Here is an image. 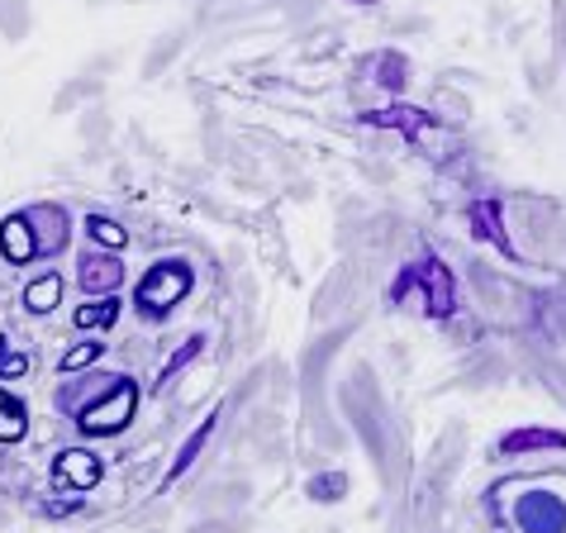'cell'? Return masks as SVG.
<instances>
[{"label":"cell","mask_w":566,"mask_h":533,"mask_svg":"<svg viewBox=\"0 0 566 533\" xmlns=\"http://www.w3.org/2000/svg\"><path fill=\"white\" fill-rule=\"evenodd\" d=\"M371 124H386V129L419 134V129H429V124H433V115H423V109H410V105H396V109H381V115H371Z\"/></svg>","instance_id":"cell-18"},{"label":"cell","mask_w":566,"mask_h":533,"mask_svg":"<svg viewBox=\"0 0 566 533\" xmlns=\"http://www.w3.org/2000/svg\"><path fill=\"white\" fill-rule=\"evenodd\" d=\"M115 382H119L115 372H86V376H76V382H62V386H57V410H67V415L86 410V405L101 400Z\"/></svg>","instance_id":"cell-8"},{"label":"cell","mask_w":566,"mask_h":533,"mask_svg":"<svg viewBox=\"0 0 566 533\" xmlns=\"http://www.w3.org/2000/svg\"><path fill=\"white\" fill-rule=\"evenodd\" d=\"M29 224H34V239H39V258H57L62 248L72 239V215L53 206V200H39V206H29Z\"/></svg>","instance_id":"cell-5"},{"label":"cell","mask_w":566,"mask_h":533,"mask_svg":"<svg viewBox=\"0 0 566 533\" xmlns=\"http://www.w3.org/2000/svg\"><path fill=\"white\" fill-rule=\"evenodd\" d=\"M24 367H29V357H24V353H10L6 343H0V382H6V376H14V372L24 376Z\"/></svg>","instance_id":"cell-24"},{"label":"cell","mask_w":566,"mask_h":533,"mask_svg":"<svg viewBox=\"0 0 566 533\" xmlns=\"http://www.w3.org/2000/svg\"><path fill=\"white\" fill-rule=\"evenodd\" d=\"M348 6H381V0H348Z\"/></svg>","instance_id":"cell-27"},{"label":"cell","mask_w":566,"mask_h":533,"mask_svg":"<svg viewBox=\"0 0 566 533\" xmlns=\"http://www.w3.org/2000/svg\"><path fill=\"white\" fill-rule=\"evenodd\" d=\"M57 301H62V276L57 272H43V276H34L24 286V310L29 315H49V310H57Z\"/></svg>","instance_id":"cell-14"},{"label":"cell","mask_w":566,"mask_h":533,"mask_svg":"<svg viewBox=\"0 0 566 533\" xmlns=\"http://www.w3.org/2000/svg\"><path fill=\"white\" fill-rule=\"evenodd\" d=\"M76 281H82L86 295H115L124 286V262H119V253H109V248L91 243L86 253L76 258Z\"/></svg>","instance_id":"cell-4"},{"label":"cell","mask_w":566,"mask_h":533,"mask_svg":"<svg viewBox=\"0 0 566 533\" xmlns=\"http://www.w3.org/2000/svg\"><path fill=\"white\" fill-rule=\"evenodd\" d=\"M471 233L514 258V239L505 233V210H500V200H476V206H471Z\"/></svg>","instance_id":"cell-10"},{"label":"cell","mask_w":566,"mask_h":533,"mask_svg":"<svg viewBox=\"0 0 566 533\" xmlns=\"http://www.w3.org/2000/svg\"><path fill=\"white\" fill-rule=\"evenodd\" d=\"M543 448H566V433L557 429H514L500 438V458H524V452H543Z\"/></svg>","instance_id":"cell-11"},{"label":"cell","mask_w":566,"mask_h":533,"mask_svg":"<svg viewBox=\"0 0 566 533\" xmlns=\"http://www.w3.org/2000/svg\"><path fill=\"white\" fill-rule=\"evenodd\" d=\"M53 477L62 485H72V491H91V485L101 481V458L96 452H86V448H67V452H57Z\"/></svg>","instance_id":"cell-9"},{"label":"cell","mask_w":566,"mask_h":533,"mask_svg":"<svg viewBox=\"0 0 566 533\" xmlns=\"http://www.w3.org/2000/svg\"><path fill=\"white\" fill-rule=\"evenodd\" d=\"M29 429V410L20 396H10L6 386H0V443H14V438H24Z\"/></svg>","instance_id":"cell-15"},{"label":"cell","mask_w":566,"mask_h":533,"mask_svg":"<svg viewBox=\"0 0 566 533\" xmlns=\"http://www.w3.org/2000/svg\"><path fill=\"white\" fill-rule=\"evenodd\" d=\"M138 410V386L129 382V376H119L115 386L105 390L101 400H91L86 410H76V429H82L86 438H109V433H124L129 429V419Z\"/></svg>","instance_id":"cell-3"},{"label":"cell","mask_w":566,"mask_h":533,"mask_svg":"<svg viewBox=\"0 0 566 533\" xmlns=\"http://www.w3.org/2000/svg\"><path fill=\"white\" fill-rule=\"evenodd\" d=\"M191 286H196L191 262L186 258H157L144 272V281L134 286V310L144 320H167L171 310L191 295Z\"/></svg>","instance_id":"cell-1"},{"label":"cell","mask_w":566,"mask_h":533,"mask_svg":"<svg viewBox=\"0 0 566 533\" xmlns=\"http://www.w3.org/2000/svg\"><path fill=\"white\" fill-rule=\"evenodd\" d=\"M415 291L423 295V310H429L433 320L458 315V281H452V272L443 262H415V266H405V272L390 281V301L396 305H410Z\"/></svg>","instance_id":"cell-2"},{"label":"cell","mask_w":566,"mask_h":533,"mask_svg":"<svg viewBox=\"0 0 566 533\" xmlns=\"http://www.w3.org/2000/svg\"><path fill=\"white\" fill-rule=\"evenodd\" d=\"M514 520L524 524V533H562L566 529V505L547 491H533V495L518 500Z\"/></svg>","instance_id":"cell-6"},{"label":"cell","mask_w":566,"mask_h":533,"mask_svg":"<svg viewBox=\"0 0 566 533\" xmlns=\"http://www.w3.org/2000/svg\"><path fill=\"white\" fill-rule=\"evenodd\" d=\"M343 495H348V477L343 472H328V477L310 481V500H343Z\"/></svg>","instance_id":"cell-22"},{"label":"cell","mask_w":566,"mask_h":533,"mask_svg":"<svg viewBox=\"0 0 566 533\" xmlns=\"http://www.w3.org/2000/svg\"><path fill=\"white\" fill-rule=\"evenodd\" d=\"M119 305H124L119 295H91V301L72 315V324H76V328H96V334H105V328L119 320Z\"/></svg>","instance_id":"cell-13"},{"label":"cell","mask_w":566,"mask_h":533,"mask_svg":"<svg viewBox=\"0 0 566 533\" xmlns=\"http://www.w3.org/2000/svg\"><path fill=\"white\" fill-rule=\"evenodd\" d=\"M101 357H105V343L101 338H86V343H76V348L72 353H62V372H67V376H76V372H82V367H91V363H101Z\"/></svg>","instance_id":"cell-20"},{"label":"cell","mask_w":566,"mask_h":533,"mask_svg":"<svg viewBox=\"0 0 566 533\" xmlns=\"http://www.w3.org/2000/svg\"><path fill=\"white\" fill-rule=\"evenodd\" d=\"M214 429H219V415H210L206 419V425H200L191 438H186V443H181V452H177V462H171V472H167V485L171 481H177V477H186V472H191V467L200 462V452H206L210 448V438H214Z\"/></svg>","instance_id":"cell-12"},{"label":"cell","mask_w":566,"mask_h":533,"mask_svg":"<svg viewBox=\"0 0 566 533\" xmlns=\"http://www.w3.org/2000/svg\"><path fill=\"white\" fill-rule=\"evenodd\" d=\"M371 67L381 72L376 82H381L386 91H405V82H410V76H405V72H410V62H405L400 53H376V58H371Z\"/></svg>","instance_id":"cell-19"},{"label":"cell","mask_w":566,"mask_h":533,"mask_svg":"<svg viewBox=\"0 0 566 533\" xmlns=\"http://www.w3.org/2000/svg\"><path fill=\"white\" fill-rule=\"evenodd\" d=\"M86 233L96 248H109V253H119V248H129V229L119 224V219L109 215H86Z\"/></svg>","instance_id":"cell-16"},{"label":"cell","mask_w":566,"mask_h":533,"mask_svg":"<svg viewBox=\"0 0 566 533\" xmlns=\"http://www.w3.org/2000/svg\"><path fill=\"white\" fill-rule=\"evenodd\" d=\"M200 348H206V334H191V338H186V343H181V348H177V353H171V357H167V363H163V372H157V382H163V390H167L171 382H177V376H181L186 367H191V363H196V357H200Z\"/></svg>","instance_id":"cell-17"},{"label":"cell","mask_w":566,"mask_h":533,"mask_svg":"<svg viewBox=\"0 0 566 533\" xmlns=\"http://www.w3.org/2000/svg\"><path fill=\"white\" fill-rule=\"evenodd\" d=\"M239 520H210V524H196V533H233Z\"/></svg>","instance_id":"cell-26"},{"label":"cell","mask_w":566,"mask_h":533,"mask_svg":"<svg viewBox=\"0 0 566 533\" xmlns=\"http://www.w3.org/2000/svg\"><path fill=\"white\" fill-rule=\"evenodd\" d=\"M181 34H163L153 43V53H148V62H144V76H163V67L167 62H177V53H181Z\"/></svg>","instance_id":"cell-21"},{"label":"cell","mask_w":566,"mask_h":533,"mask_svg":"<svg viewBox=\"0 0 566 533\" xmlns=\"http://www.w3.org/2000/svg\"><path fill=\"white\" fill-rule=\"evenodd\" d=\"M0 253H6L10 266L39 262V239H34V224H29V215H10L6 224H0Z\"/></svg>","instance_id":"cell-7"},{"label":"cell","mask_w":566,"mask_h":533,"mask_svg":"<svg viewBox=\"0 0 566 533\" xmlns=\"http://www.w3.org/2000/svg\"><path fill=\"white\" fill-rule=\"evenodd\" d=\"M553 39H557V58L566 62V0L557 6V20H553Z\"/></svg>","instance_id":"cell-25"},{"label":"cell","mask_w":566,"mask_h":533,"mask_svg":"<svg viewBox=\"0 0 566 533\" xmlns=\"http://www.w3.org/2000/svg\"><path fill=\"white\" fill-rule=\"evenodd\" d=\"M433 105H438V109H448V115H443L448 124H462V119H467V101H462V96H452V91H433Z\"/></svg>","instance_id":"cell-23"}]
</instances>
